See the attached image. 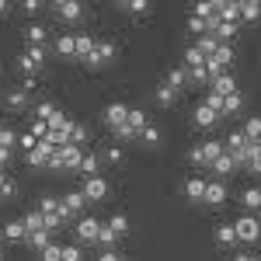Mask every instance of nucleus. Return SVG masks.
<instances>
[{
	"mask_svg": "<svg viewBox=\"0 0 261 261\" xmlns=\"http://www.w3.org/2000/svg\"><path fill=\"white\" fill-rule=\"evenodd\" d=\"M39 258L42 261H63V247H60V244H49V247H42V251H39Z\"/></svg>",
	"mask_w": 261,
	"mask_h": 261,
	"instance_id": "nucleus-41",
	"label": "nucleus"
},
{
	"mask_svg": "<svg viewBox=\"0 0 261 261\" xmlns=\"http://www.w3.org/2000/svg\"><path fill=\"white\" fill-rule=\"evenodd\" d=\"M39 213L45 216V220H66V216H63V202L53 199V195H45V199L39 202Z\"/></svg>",
	"mask_w": 261,
	"mask_h": 261,
	"instance_id": "nucleus-12",
	"label": "nucleus"
},
{
	"mask_svg": "<svg viewBox=\"0 0 261 261\" xmlns=\"http://www.w3.org/2000/svg\"><path fill=\"white\" fill-rule=\"evenodd\" d=\"M4 105H7L11 112L28 108V84H24V87H7V91H4Z\"/></svg>",
	"mask_w": 261,
	"mask_h": 261,
	"instance_id": "nucleus-9",
	"label": "nucleus"
},
{
	"mask_svg": "<svg viewBox=\"0 0 261 261\" xmlns=\"http://www.w3.org/2000/svg\"><path fill=\"white\" fill-rule=\"evenodd\" d=\"M247 171H251V174H261V146H258V153L247 161Z\"/></svg>",
	"mask_w": 261,
	"mask_h": 261,
	"instance_id": "nucleus-54",
	"label": "nucleus"
},
{
	"mask_svg": "<svg viewBox=\"0 0 261 261\" xmlns=\"http://www.w3.org/2000/svg\"><path fill=\"white\" fill-rule=\"evenodd\" d=\"M223 150H226V146H223V143H216V140L195 143V146H192V153H188V161L199 164V167H213V164H216V157H220Z\"/></svg>",
	"mask_w": 261,
	"mask_h": 261,
	"instance_id": "nucleus-1",
	"label": "nucleus"
},
{
	"mask_svg": "<svg viewBox=\"0 0 261 261\" xmlns=\"http://www.w3.org/2000/svg\"><path fill=\"white\" fill-rule=\"evenodd\" d=\"M101 119H105V125H112V129H115V125H122V122L129 119V105H122V101L105 105V115H101Z\"/></svg>",
	"mask_w": 261,
	"mask_h": 261,
	"instance_id": "nucleus-8",
	"label": "nucleus"
},
{
	"mask_svg": "<svg viewBox=\"0 0 261 261\" xmlns=\"http://www.w3.org/2000/svg\"><path fill=\"white\" fill-rule=\"evenodd\" d=\"M213 171H216V174H230V171H237V161L223 150L220 157H216V164H213Z\"/></svg>",
	"mask_w": 261,
	"mask_h": 261,
	"instance_id": "nucleus-29",
	"label": "nucleus"
},
{
	"mask_svg": "<svg viewBox=\"0 0 261 261\" xmlns=\"http://www.w3.org/2000/svg\"><path fill=\"white\" fill-rule=\"evenodd\" d=\"M233 112H241V94L237 91L223 98V115H233Z\"/></svg>",
	"mask_w": 261,
	"mask_h": 261,
	"instance_id": "nucleus-42",
	"label": "nucleus"
},
{
	"mask_svg": "<svg viewBox=\"0 0 261 261\" xmlns=\"http://www.w3.org/2000/svg\"><path fill=\"white\" fill-rule=\"evenodd\" d=\"M261 18V0H244L241 4V21H258Z\"/></svg>",
	"mask_w": 261,
	"mask_h": 261,
	"instance_id": "nucleus-28",
	"label": "nucleus"
},
{
	"mask_svg": "<svg viewBox=\"0 0 261 261\" xmlns=\"http://www.w3.org/2000/svg\"><path fill=\"white\" fill-rule=\"evenodd\" d=\"M205 60H209V56L202 53L199 45H188V49H185V70H195V66H205Z\"/></svg>",
	"mask_w": 261,
	"mask_h": 261,
	"instance_id": "nucleus-18",
	"label": "nucleus"
},
{
	"mask_svg": "<svg viewBox=\"0 0 261 261\" xmlns=\"http://www.w3.org/2000/svg\"><path fill=\"white\" fill-rule=\"evenodd\" d=\"M45 53H49L45 45H28V49H24V56H28V60H35V63L45 60Z\"/></svg>",
	"mask_w": 261,
	"mask_h": 261,
	"instance_id": "nucleus-46",
	"label": "nucleus"
},
{
	"mask_svg": "<svg viewBox=\"0 0 261 261\" xmlns=\"http://www.w3.org/2000/svg\"><path fill=\"white\" fill-rule=\"evenodd\" d=\"M94 45H98V42L91 39V35H77V60H91V56H94Z\"/></svg>",
	"mask_w": 261,
	"mask_h": 261,
	"instance_id": "nucleus-23",
	"label": "nucleus"
},
{
	"mask_svg": "<svg viewBox=\"0 0 261 261\" xmlns=\"http://www.w3.org/2000/svg\"><path fill=\"white\" fill-rule=\"evenodd\" d=\"M98 244L105 247V251H112V247L119 244V233H115V230H112L108 223H101V230H98Z\"/></svg>",
	"mask_w": 261,
	"mask_h": 261,
	"instance_id": "nucleus-26",
	"label": "nucleus"
},
{
	"mask_svg": "<svg viewBox=\"0 0 261 261\" xmlns=\"http://www.w3.org/2000/svg\"><path fill=\"white\" fill-rule=\"evenodd\" d=\"M241 202H244V209H261V188H244V195H241Z\"/></svg>",
	"mask_w": 261,
	"mask_h": 261,
	"instance_id": "nucleus-30",
	"label": "nucleus"
},
{
	"mask_svg": "<svg viewBox=\"0 0 261 261\" xmlns=\"http://www.w3.org/2000/svg\"><path fill=\"white\" fill-rule=\"evenodd\" d=\"M216 244H223V247H233V244H237V230H233V223L216 226Z\"/></svg>",
	"mask_w": 261,
	"mask_h": 261,
	"instance_id": "nucleus-22",
	"label": "nucleus"
},
{
	"mask_svg": "<svg viewBox=\"0 0 261 261\" xmlns=\"http://www.w3.org/2000/svg\"><path fill=\"white\" fill-rule=\"evenodd\" d=\"M56 53L60 56H77V35L73 32H63L60 39H56Z\"/></svg>",
	"mask_w": 261,
	"mask_h": 261,
	"instance_id": "nucleus-16",
	"label": "nucleus"
},
{
	"mask_svg": "<svg viewBox=\"0 0 261 261\" xmlns=\"http://www.w3.org/2000/svg\"><path fill=\"white\" fill-rule=\"evenodd\" d=\"M56 112H60V108H56V105H49V101L35 105V119H39V122H45V125H49V119H53Z\"/></svg>",
	"mask_w": 261,
	"mask_h": 261,
	"instance_id": "nucleus-37",
	"label": "nucleus"
},
{
	"mask_svg": "<svg viewBox=\"0 0 261 261\" xmlns=\"http://www.w3.org/2000/svg\"><path fill=\"white\" fill-rule=\"evenodd\" d=\"M216 122H220V115H216V112H213V108L202 101L199 108H195V125H199V129H213Z\"/></svg>",
	"mask_w": 261,
	"mask_h": 261,
	"instance_id": "nucleus-14",
	"label": "nucleus"
},
{
	"mask_svg": "<svg viewBox=\"0 0 261 261\" xmlns=\"http://www.w3.org/2000/svg\"><path fill=\"white\" fill-rule=\"evenodd\" d=\"M21 150H24V153H32V150H35V146H39V140H35V136H32V133H24V136H21Z\"/></svg>",
	"mask_w": 261,
	"mask_h": 261,
	"instance_id": "nucleus-51",
	"label": "nucleus"
},
{
	"mask_svg": "<svg viewBox=\"0 0 261 261\" xmlns=\"http://www.w3.org/2000/svg\"><path fill=\"white\" fill-rule=\"evenodd\" d=\"M98 230H101V220H94V216H81V220H77V237H81L84 244L98 241Z\"/></svg>",
	"mask_w": 261,
	"mask_h": 261,
	"instance_id": "nucleus-7",
	"label": "nucleus"
},
{
	"mask_svg": "<svg viewBox=\"0 0 261 261\" xmlns=\"http://www.w3.org/2000/svg\"><path fill=\"white\" fill-rule=\"evenodd\" d=\"M202 202H209V205H223L226 202V185L223 181H205V199Z\"/></svg>",
	"mask_w": 261,
	"mask_h": 261,
	"instance_id": "nucleus-13",
	"label": "nucleus"
},
{
	"mask_svg": "<svg viewBox=\"0 0 261 261\" xmlns=\"http://www.w3.org/2000/svg\"><path fill=\"white\" fill-rule=\"evenodd\" d=\"M53 153H56V146H49L45 140H39V146L28 153V164H32V167H49V157H53Z\"/></svg>",
	"mask_w": 261,
	"mask_h": 261,
	"instance_id": "nucleus-11",
	"label": "nucleus"
},
{
	"mask_svg": "<svg viewBox=\"0 0 261 261\" xmlns=\"http://www.w3.org/2000/svg\"><path fill=\"white\" fill-rule=\"evenodd\" d=\"M84 199L87 202H98V199H105V195H108V181L105 178H98V174H94V178H84Z\"/></svg>",
	"mask_w": 261,
	"mask_h": 261,
	"instance_id": "nucleus-5",
	"label": "nucleus"
},
{
	"mask_svg": "<svg viewBox=\"0 0 261 261\" xmlns=\"http://www.w3.org/2000/svg\"><path fill=\"white\" fill-rule=\"evenodd\" d=\"M192 14L202 18V21H213V18H216V0H199V4L192 7Z\"/></svg>",
	"mask_w": 261,
	"mask_h": 261,
	"instance_id": "nucleus-25",
	"label": "nucleus"
},
{
	"mask_svg": "<svg viewBox=\"0 0 261 261\" xmlns=\"http://www.w3.org/2000/svg\"><path fill=\"white\" fill-rule=\"evenodd\" d=\"M7 161H11V150H4V146H0V167H4Z\"/></svg>",
	"mask_w": 261,
	"mask_h": 261,
	"instance_id": "nucleus-55",
	"label": "nucleus"
},
{
	"mask_svg": "<svg viewBox=\"0 0 261 261\" xmlns=\"http://www.w3.org/2000/svg\"><path fill=\"white\" fill-rule=\"evenodd\" d=\"M195 45H199L205 56H216V49H220V39H216V35L209 32V35H199V42H195Z\"/></svg>",
	"mask_w": 261,
	"mask_h": 261,
	"instance_id": "nucleus-31",
	"label": "nucleus"
},
{
	"mask_svg": "<svg viewBox=\"0 0 261 261\" xmlns=\"http://www.w3.org/2000/svg\"><path fill=\"white\" fill-rule=\"evenodd\" d=\"M45 39H49L45 24H28V28H24V42H28V45H45Z\"/></svg>",
	"mask_w": 261,
	"mask_h": 261,
	"instance_id": "nucleus-19",
	"label": "nucleus"
},
{
	"mask_svg": "<svg viewBox=\"0 0 261 261\" xmlns=\"http://www.w3.org/2000/svg\"><path fill=\"white\" fill-rule=\"evenodd\" d=\"M216 18L226 24H241V4L237 0H216Z\"/></svg>",
	"mask_w": 261,
	"mask_h": 261,
	"instance_id": "nucleus-6",
	"label": "nucleus"
},
{
	"mask_svg": "<svg viewBox=\"0 0 261 261\" xmlns=\"http://www.w3.org/2000/svg\"><path fill=\"white\" fill-rule=\"evenodd\" d=\"M125 14H133V18H140V14H146L150 11V0H122L119 4Z\"/></svg>",
	"mask_w": 261,
	"mask_h": 261,
	"instance_id": "nucleus-27",
	"label": "nucleus"
},
{
	"mask_svg": "<svg viewBox=\"0 0 261 261\" xmlns=\"http://www.w3.org/2000/svg\"><path fill=\"white\" fill-rule=\"evenodd\" d=\"M258 146H261V140H258Z\"/></svg>",
	"mask_w": 261,
	"mask_h": 261,
	"instance_id": "nucleus-60",
	"label": "nucleus"
},
{
	"mask_svg": "<svg viewBox=\"0 0 261 261\" xmlns=\"http://www.w3.org/2000/svg\"><path fill=\"white\" fill-rule=\"evenodd\" d=\"M14 195H18V185H14L11 178H4V185H0V199H14Z\"/></svg>",
	"mask_w": 261,
	"mask_h": 261,
	"instance_id": "nucleus-48",
	"label": "nucleus"
},
{
	"mask_svg": "<svg viewBox=\"0 0 261 261\" xmlns=\"http://www.w3.org/2000/svg\"><path fill=\"white\" fill-rule=\"evenodd\" d=\"M4 237L7 241H28V230H24V220H7L4 223Z\"/></svg>",
	"mask_w": 261,
	"mask_h": 261,
	"instance_id": "nucleus-15",
	"label": "nucleus"
},
{
	"mask_svg": "<svg viewBox=\"0 0 261 261\" xmlns=\"http://www.w3.org/2000/svg\"><path fill=\"white\" fill-rule=\"evenodd\" d=\"M119 261H125V258H119Z\"/></svg>",
	"mask_w": 261,
	"mask_h": 261,
	"instance_id": "nucleus-59",
	"label": "nucleus"
},
{
	"mask_svg": "<svg viewBox=\"0 0 261 261\" xmlns=\"http://www.w3.org/2000/svg\"><path fill=\"white\" fill-rule=\"evenodd\" d=\"M112 133H115V140H136V133L129 129V122H122V125H115Z\"/></svg>",
	"mask_w": 261,
	"mask_h": 261,
	"instance_id": "nucleus-50",
	"label": "nucleus"
},
{
	"mask_svg": "<svg viewBox=\"0 0 261 261\" xmlns=\"http://www.w3.org/2000/svg\"><path fill=\"white\" fill-rule=\"evenodd\" d=\"M233 230H237V241L251 244L261 237V220H254V216H247V213H241V220L233 223Z\"/></svg>",
	"mask_w": 261,
	"mask_h": 261,
	"instance_id": "nucleus-2",
	"label": "nucleus"
},
{
	"mask_svg": "<svg viewBox=\"0 0 261 261\" xmlns=\"http://www.w3.org/2000/svg\"><path fill=\"white\" fill-rule=\"evenodd\" d=\"M24 230H28V233H35V230H49V226H45V216H42L39 209L24 216Z\"/></svg>",
	"mask_w": 261,
	"mask_h": 261,
	"instance_id": "nucleus-33",
	"label": "nucleus"
},
{
	"mask_svg": "<svg viewBox=\"0 0 261 261\" xmlns=\"http://www.w3.org/2000/svg\"><path fill=\"white\" fill-rule=\"evenodd\" d=\"M209 91H216L220 98H226V94H233V91H237V81H233L230 73H223V77H216V81H213V87H209Z\"/></svg>",
	"mask_w": 261,
	"mask_h": 261,
	"instance_id": "nucleus-20",
	"label": "nucleus"
},
{
	"mask_svg": "<svg viewBox=\"0 0 261 261\" xmlns=\"http://www.w3.org/2000/svg\"><path fill=\"white\" fill-rule=\"evenodd\" d=\"M14 143H18V136H14L11 129H4V125H0V146H4V150H14Z\"/></svg>",
	"mask_w": 261,
	"mask_h": 261,
	"instance_id": "nucleus-45",
	"label": "nucleus"
},
{
	"mask_svg": "<svg viewBox=\"0 0 261 261\" xmlns=\"http://www.w3.org/2000/svg\"><path fill=\"white\" fill-rule=\"evenodd\" d=\"M233 261H258V258H254V254H237Z\"/></svg>",
	"mask_w": 261,
	"mask_h": 261,
	"instance_id": "nucleus-56",
	"label": "nucleus"
},
{
	"mask_svg": "<svg viewBox=\"0 0 261 261\" xmlns=\"http://www.w3.org/2000/svg\"><path fill=\"white\" fill-rule=\"evenodd\" d=\"M21 11H24V14H39V11H42V0H24V4H21Z\"/></svg>",
	"mask_w": 261,
	"mask_h": 261,
	"instance_id": "nucleus-53",
	"label": "nucleus"
},
{
	"mask_svg": "<svg viewBox=\"0 0 261 261\" xmlns=\"http://www.w3.org/2000/svg\"><path fill=\"white\" fill-rule=\"evenodd\" d=\"M140 140L150 143V146H153V143H161V129H157V125H146V129L140 133Z\"/></svg>",
	"mask_w": 261,
	"mask_h": 261,
	"instance_id": "nucleus-44",
	"label": "nucleus"
},
{
	"mask_svg": "<svg viewBox=\"0 0 261 261\" xmlns=\"http://www.w3.org/2000/svg\"><path fill=\"white\" fill-rule=\"evenodd\" d=\"M18 70H21V73H28V77H35V73H39V70H42V63L28 60V56L21 53V56H18Z\"/></svg>",
	"mask_w": 261,
	"mask_h": 261,
	"instance_id": "nucleus-38",
	"label": "nucleus"
},
{
	"mask_svg": "<svg viewBox=\"0 0 261 261\" xmlns=\"http://www.w3.org/2000/svg\"><path fill=\"white\" fill-rule=\"evenodd\" d=\"M63 216H66V220H73V216H77V213H81L84 209V192H66V195H63Z\"/></svg>",
	"mask_w": 261,
	"mask_h": 261,
	"instance_id": "nucleus-10",
	"label": "nucleus"
},
{
	"mask_svg": "<svg viewBox=\"0 0 261 261\" xmlns=\"http://www.w3.org/2000/svg\"><path fill=\"white\" fill-rule=\"evenodd\" d=\"M53 14L60 21H70V24H77V21L84 18V7L77 4V0H56L53 4Z\"/></svg>",
	"mask_w": 261,
	"mask_h": 261,
	"instance_id": "nucleus-3",
	"label": "nucleus"
},
{
	"mask_svg": "<svg viewBox=\"0 0 261 261\" xmlns=\"http://www.w3.org/2000/svg\"><path fill=\"white\" fill-rule=\"evenodd\" d=\"M98 157H94V153H84V161H81V167H77V171H81L84 178H94V174H98Z\"/></svg>",
	"mask_w": 261,
	"mask_h": 261,
	"instance_id": "nucleus-32",
	"label": "nucleus"
},
{
	"mask_svg": "<svg viewBox=\"0 0 261 261\" xmlns=\"http://www.w3.org/2000/svg\"><path fill=\"white\" fill-rule=\"evenodd\" d=\"M66 136H70V143H77V146H81V143L87 140V129H84L81 122H66Z\"/></svg>",
	"mask_w": 261,
	"mask_h": 261,
	"instance_id": "nucleus-35",
	"label": "nucleus"
},
{
	"mask_svg": "<svg viewBox=\"0 0 261 261\" xmlns=\"http://www.w3.org/2000/svg\"><path fill=\"white\" fill-rule=\"evenodd\" d=\"M188 81H195V84H213V81H209V73H205V66H195V70H188Z\"/></svg>",
	"mask_w": 261,
	"mask_h": 261,
	"instance_id": "nucleus-49",
	"label": "nucleus"
},
{
	"mask_svg": "<svg viewBox=\"0 0 261 261\" xmlns=\"http://www.w3.org/2000/svg\"><path fill=\"white\" fill-rule=\"evenodd\" d=\"M185 84H188V70H185V66H174V70H167V87H174V91H185Z\"/></svg>",
	"mask_w": 261,
	"mask_h": 261,
	"instance_id": "nucleus-24",
	"label": "nucleus"
},
{
	"mask_svg": "<svg viewBox=\"0 0 261 261\" xmlns=\"http://www.w3.org/2000/svg\"><path fill=\"white\" fill-rule=\"evenodd\" d=\"M7 7H11V4H7V0H0V18L7 14Z\"/></svg>",
	"mask_w": 261,
	"mask_h": 261,
	"instance_id": "nucleus-57",
	"label": "nucleus"
},
{
	"mask_svg": "<svg viewBox=\"0 0 261 261\" xmlns=\"http://www.w3.org/2000/svg\"><path fill=\"white\" fill-rule=\"evenodd\" d=\"M157 101L167 108V105H174V101H178V91H174V87H167V84H161V87H157Z\"/></svg>",
	"mask_w": 261,
	"mask_h": 261,
	"instance_id": "nucleus-39",
	"label": "nucleus"
},
{
	"mask_svg": "<svg viewBox=\"0 0 261 261\" xmlns=\"http://www.w3.org/2000/svg\"><path fill=\"white\" fill-rule=\"evenodd\" d=\"M4 178H7V174H4V171H0V185H4Z\"/></svg>",
	"mask_w": 261,
	"mask_h": 261,
	"instance_id": "nucleus-58",
	"label": "nucleus"
},
{
	"mask_svg": "<svg viewBox=\"0 0 261 261\" xmlns=\"http://www.w3.org/2000/svg\"><path fill=\"white\" fill-rule=\"evenodd\" d=\"M28 244H32V247H49V244H53V230H35V233H28Z\"/></svg>",
	"mask_w": 261,
	"mask_h": 261,
	"instance_id": "nucleus-34",
	"label": "nucleus"
},
{
	"mask_svg": "<svg viewBox=\"0 0 261 261\" xmlns=\"http://www.w3.org/2000/svg\"><path fill=\"white\" fill-rule=\"evenodd\" d=\"M63 261H84L81 247H77V244H66V247H63Z\"/></svg>",
	"mask_w": 261,
	"mask_h": 261,
	"instance_id": "nucleus-47",
	"label": "nucleus"
},
{
	"mask_svg": "<svg viewBox=\"0 0 261 261\" xmlns=\"http://www.w3.org/2000/svg\"><path fill=\"white\" fill-rule=\"evenodd\" d=\"M241 133H244L251 143H258V140H261V115H258V119H247V125H244Z\"/></svg>",
	"mask_w": 261,
	"mask_h": 261,
	"instance_id": "nucleus-36",
	"label": "nucleus"
},
{
	"mask_svg": "<svg viewBox=\"0 0 261 261\" xmlns=\"http://www.w3.org/2000/svg\"><path fill=\"white\" fill-rule=\"evenodd\" d=\"M105 161H108V164H119L122 161V146H108V150H105Z\"/></svg>",
	"mask_w": 261,
	"mask_h": 261,
	"instance_id": "nucleus-52",
	"label": "nucleus"
},
{
	"mask_svg": "<svg viewBox=\"0 0 261 261\" xmlns=\"http://www.w3.org/2000/svg\"><path fill=\"white\" fill-rule=\"evenodd\" d=\"M185 195H188L192 202H202L205 199V181L202 178H188L185 181Z\"/></svg>",
	"mask_w": 261,
	"mask_h": 261,
	"instance_id": "nucleus-21",
	"label": "nucleus"
},
{
	"mask_svg": "<svg viewBox=\"0 0 261 261\" xmlns=\"http://www.w3.org/2000/svg\"><path fill=\"white\" fill-rule=\"evenodd\" d=\"M108 226H112V230H115V233H125V230H129V216H125V213H115V216H112V220H108Z\"/></svg>",
	"mask_w": 261,
	"mask_h": 261,
	"instance_id": "nucleus-43",
	"label": "nucleus"
},
{
	"mask_svg": "<svg viewBox=\"0 0 261 261\" xmlns=\"http://www.w3.org/2000/svg\"><path fill=\"white\" fill-rule=\"evenodd\" d=\"M129 129H133V133H136V136H140L143 129H146V125H150V115H146V112H143V108H129Z\"/></svg>",
	"mask_w": 261,
	"mask_h": 261,
	"instance_id": "nucleus-17",
	"label": "nucleus"
},
{
	"mask_svg": "<svg viewBox=\"0 0 261 261\" xmlns=\"http://www.w3.org/2000/svg\"><path fill=\"white\" fill-rule=\"evenodd\" d=\"M115 53H119V45L112 39H101L98 45H94V56L87 60V66H108V63L115 60Z\"/></svg>",
	"mask_w": 261,
	"mask_h": 261,
	"instance_id": "nucleus-4",
	"label": "nucleus"
},
{
	"mask_svg": "<svg viewBox=\"0 0 261 261\" xmlns=\"http://www.w3.org/2000/svg\"><path fill=\"white\" fill-rule=\"evenodd\" d=\"M213 60L220 63V66H230V63H233V49H230L226 42H220V49H216V56H213Z\"/></svg>",
	"mask_w": 261,
	"mask_h": 261,
	"instance_id": "nucleus-40",
	"label": "nucleus"
}]
</instances>
